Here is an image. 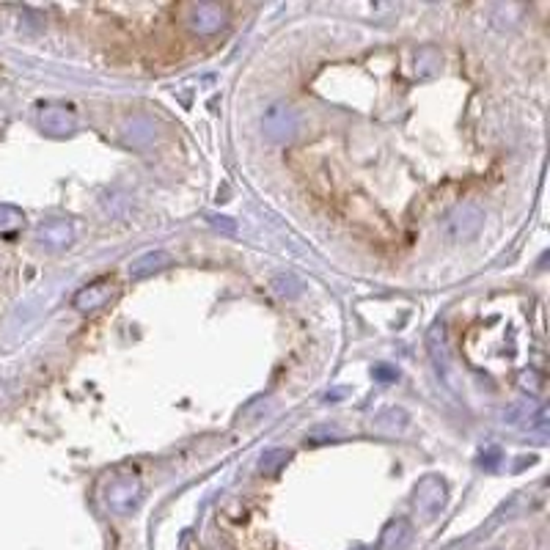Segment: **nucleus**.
I'll use <instances>...</instances> for the list:
<instances>
[{
	"label": "nucleus",
	"mask_w": 550,
	"mask_h": 550,
	"mask_svg": "<svg viewBox=\"0 0 550 550\" xmlns=\"http://www.w3.org/2000/svg\"><path fill=\"white\" fill-rule=\"evenodd\" d=\"M171 265V253L165 250H149V253H143L140 259H135L130 265V278L140 281V278H149L160 270H165Z\"/></svg>",
	"instance_id": "1a4fd4ad"
},
{
	"label": "nucleus",
	"mask_w": 550,
	"mask_h": 550,
	"mask_svg": "<svg viewBox=\"0 0 550 550\" xmlns=\"http://www.w3.org/2000/svg\"><path fill=\"white\" fill-rule=\"evenodd\" d=\"M39 124L47 135H69V132H75L78 127V119H75V110L66 107V105H45L39 110Z\"/></svg>",
	"instance_id": "39448f33"
},
{
	"label": "nucleus",
	"mask_w": 550,
	"mask_h": 550,
	"mask_svg": "<svg viewBox=\"0 0 550 550\" xmlns=\"http://www.w3.org/2000/svg\"><path fill=\"white\" fill-rule=\"evenodd\" d=\"M289 457H292V454H289L286 449H270V452L262 454V465H259V468H262L265 476H273V473H278V470L289 462Z\"/></svg>",
	"instance_id": "f8f14e48"
},
{
	"label": "nucleus",
	"mask_w": 550,
	"mask_h": 550,
	"mask_svg": "<svg viewBox=\"0 0 550 550\" xmlns=\"http://www.w3.org/2000/svg\"><path fill=\"white\" fill-rule=\"evenodd\" d=\"M416 506L421 509V515L424 518H435L440 509H444L446 503V485L440 476H427V479L419 482L416 487Z\"/></svg>",
	"instance_id": "f03ea898"
},
{
	"label": "nucleus",
	"mask_w": 550,
	"mask_h": 550,
	"mask_svg": "<svg viewBox=\"0 0 550 550\" xmlns=\"http://www.w3.org/2000/svg\"><path fill=\"white\" fill-rule=\"evenodd\" d=\"M360 550H375V547H360Z\"/></svg>",
	"instance_id": "ddd939ff"
},
{
	"label": "nucleus",
	"mask_w": 550,
	"mask_h": 550,
	"mask_svg": "<svg viewBox=\"0 0 550 550\" xmlns=\"http://www.w3.org/2000/svg\"><path fill=\"white\" fill-rule=\"evenodd\" d=\"M413 537V529L405 518H396L391 520L385 529H383V537H380V550H399L405 547Z\"/></svg>",
	"instance_id": "9d476101"
},
{
	"label": "nucleus",
	"mask_w": 550,
	"mask_h": 550,
	"mask_svg": "<svg viewBox=\"0 0 550 550\" xmlns=\"http://www.w3.org/2000/svg\"><path fill=\"white\" fill-rule=\"evenodd\" d=\"M140 479L135 473L130 470H122L116 473L114 479H110L102 490V498L107 503L110 512H119V515H127V512H132L140 501Z\"/></svg>",
	"instance_id": "f257e3e1"
},
{
	"label": "nucleus",
	"mask_w": 550,
	"mask_h": 550,
	"mask_svg": "<svg viewBox=\"0 0 550 550\" xmlns=\"http://www.w3.org/2000/svg\"><path fill=\"white\" fill-rule=\"evenodd\" d=\"M36 240L50 250H61V248L72 245L75 232H72V226L66 224V220H47V224H42L39 229H36Z\"/></svg>",
	"instance_id": "0eeeda50"
},
{
	"label": "nucleus",
	"mask_w": 550,
	"mask_h": 550,
	"mask_svg": "<svg viewBox=\"0 0 550 550\" xmlns=\"http://www.w3.org/2000/svg\"><path fill=\"white\" fill-rule=\"evenodd\" d=\"M110 295H114L110 283L107 281H97V283L83 286L78 295L72 298V306H75L78 311H97V309H102L110 300Z\"/></svg>",
	"instance_id": "6e6552de"
},
{
	"label": "nucleus",
	"mask_w": 550,
	"mask_h": 550,
	"mask_svg": "<svg viewBox=\"0 0 550 550\" xmlns=\"http://www.w3.org/2000/svg\"><path fill=\"white\" fill-rule=\"evenodd\" d=\"M22 212L12 204H0V234H12L22 226Z\"/></svg>",
	"instance_id": "9b49d317"
},
{
	"label": "nucleus",
	"mask_w": 550,
	"mask_h": 550,
	"mask_svg": "<svg viewBox=\"0 0 550 550\" xmlns=\"http://www.w3.org/2000/svg\"><path fill=\"white\" fill-rule=\"evenodd\" d=\"M265 132L270 140H292L298 132V116L286 105H273L265 114Z\"/></svg>",
	"instance_id": "7ed1b4c3"
},
{
	"label": "nucleus",
	"mask_w": 550,
	"mask_h": 550,
	"mask_svg": "<svg viewBox=\"0 0 550 550\" xmlns=\"http://www.w3.org/2000/svg\"><path fill=\"white\" fill-rule=\"evenodd\" d=\"M482 220H485L482 209H476L473 204L460 207V209L449 217V226H446V229H449V237H452V240H470L476 232H479Z\"/></svg>",
	"instance_id": "423d86ee"
},
{
	"label": "nucleus",
	"mask_w": 550,
	"mask_h": 550,
	"mask_svg": "<svg viewBox=\"0 0 550 550\" xmlns=\"http://www.w3.org/2000/svg\"><path fill=\"white\" fill-rule=\"evenodd\" d=\"M188 25L201 36H212L226 25V12L217 4H196L188 9Z\"/></svg>",
	"instance_id": "20e7f679"
}]
</instances>
